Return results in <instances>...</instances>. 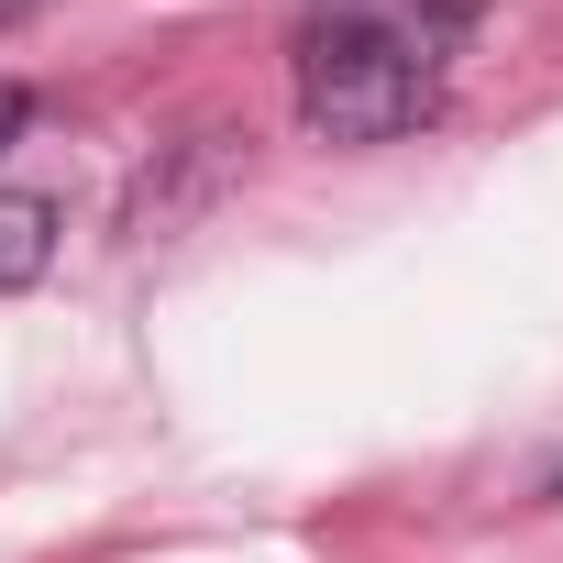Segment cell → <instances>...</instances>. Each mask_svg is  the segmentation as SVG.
<instances>
[{"label":"cell","instance_id":"cell-2","mask_svg":"<svg viewBox=\"0 0 563 563\" xmlns=\"http://www.w3.org/2000/svg\"><path fill=\"white\" fill-rule=\"evenodd\" d=\"M56 265V199L45 188H0V299H23Z\"/></svg>","mask_w":563,"mask_h":563},{"label":"cell","instance_id":"cell-4","mask_svg":"<svg viewBox=\"0 0 563 563\" xmlns=\"http://www.w3.org/2000/svg\"><path fill=\"white\" fill-rule=\"evenodd\" d=\"M23 122H34V100H23V78H0V155L23 144Z\"/></svg>","mask_w":563,"mask_h":563},{"label":"cell","instance_id":"cell-3","mask_svg":"<svg viewBox=\"0 0 563 563\" xmlns=\"http://www.w3.org/2000/svg\"><path fill=\"white\" fill-rule=\"evenodd\" d=\"M321 12H354V23H387V34H409V45H442V56H453V34L486 12V0H321Z\"/></svg>","mask_w":563,"mask_h":563},{"label":"cell","instance_id":"cell-1","mask_svg":"<svg viewBox=\"0 0 563 563\" xmlns=\"http://www.w3.org/2000/svg\"><path fill=\"white\" fill-rule=\"evenodd\" d=\"M442 111V45H409L354 12H310L299 34V122L321 144H398Z\"/></svg>","mask_w":563,"mask_h":563},{"label":"cell","instance_id":"cell-5","mask_svg":"<svg viewBox=\"0 0 563 563\" xmlns=\"http://www.w3.org/2000/svg\"><path fill=\"white\" fill-rule=\"evenodd\" d=\"M23 12H45V0H0V23H23Z\"/></svg>","mask_w":563,"mask_h":563}]
</instances>
